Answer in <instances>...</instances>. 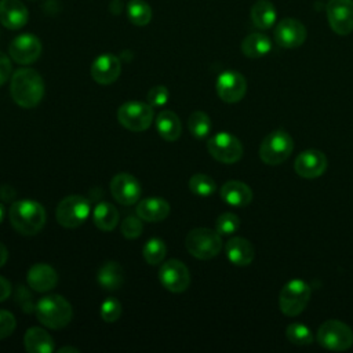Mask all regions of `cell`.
<instances>
[{
    "instance_id": "9",
    "label": "cell",
    "mask_w": 353,
    "mask_h": 353,
    "mask_svg": "<svg viewBox=\"0 0 353 353\" xmlns=\"http://www.w3.org/2000/svg\"><path fill=\"white\" fill-rule=\"evenodd\" d=\"M154 108L145 102L130 101L123 103L117 110L119 123L134 132L145 131L150 127L154 117Z\"/></svg>"
},
{
    "instance_id": "5",
    "label": "cell",
    "mask_w": 353,
    "mask_h": 353,
    "mask_svg": "<svg viewBox=\"0 0 353 353\" xmlns=\"http://www.w3.org/2000/svg\"><path fill=\"white\" fill-rule=\"evenodd\" d=\"M294 150V141L291 135L284 130H274L269 132L261 146V160L269 165H277L284 163Z\"/></svg>"
},
{
    "instance_id": "30",
    "label": "cell",
    "mask_w": 353,
    "mask_h": 353,
    "mask_svg": "<svg viewBox=\"0 0 353 353\" xmlns=\"http://www.w3.org/2000/svg\"><path fill=\"white\" fill-rule=\"evenodd\" d=\"M127 17L131 23L145 26L152 19V8L143 0H130L127 4Z\"/></svg>"
},
{
    "instance_id": "6",
    "label": "cell",
    "mask_w": 353,
    "mask_h": 353,
    "mask_svg": "<svg viewBox=\"0 0 353 353\" xmlns=\"http://www.w3.org/2000/svg\"><path fill=\"white\" fill-rule=\"evenodd\" d=\"M317 342L328 350L343 352L353 345V331L339 320H327L319 327Z\"/></svg>"
},
{
    "instance_id": "38",
    "label": "cell",
    "mask_w": 353,
    "mask_h": 353,
    "mask_svg": "<svg viewBox=\"0 0 353 353\" xmlns=\"http://www.w3.org/2000/svg\"><path fill=\"white\" fill-rule=\"evenodd\" d=\"M168 97H170V92H168L167 87L154 85L148 92V103L153 108H160V106H164L167 103Z\"/></svg>"
},
{
    "instance_id": "33",
    "label": "cell",
    "mask_w": 353,
    "mask_h": 353,
    "mask_svg": "<svg viewBox=\"0 0 353 353\" xmlns=\"http://www.w3.org/2000/svg\"><path fill=\"white\" fill-rule=\"evenodd\" d=\"M189 189L196 196L207 197V196H211L215 192L216 183L210 175L194 174L189 179Z\"/></svg>"
},
{
    "instance_id": "40",
    "label": "cell",
    "mask_w": 353,
    "mask_h": 353,
    "mask_svg": "<svg viewBox=\"0 0 353 353\" xmlns=\"http://www.w3.org/2000/svg\"><path fill=\"white\" fill-rule=\"evenodd\" d=\"M12 66H11V61L10 58L0 51V87L10 79Z\"/></svg>"
},
{
    "instance_id": "17",
    "label": "cell",
    "mask_w": 353,
    "mask_h": 353,
    "mask_svg": "<svg viewBox=\"0 0 353 353\" xmlns=\"http://www.w3.org/2000/svg\"><path fill=\"white\" fill-rule=\"evenodd\" d=\"M327 157L317 149H307L301 152L294 163L295 172L306 179L319 178L327 170Z\"/></svg>"
},
{
    "instance_id": "20",
    "label": "cell",
    "mask_w": 353,
    "mask_h": 353,
    "mask_svg": "<svg viewBox=\"0 0 353 353\" xmlns=\"http://www.w3.org/2000/svg\"><path fill=\"white\" fill-rule=\"evenodd\" d=\"M26 281L32 290L46 292L57 285L58 274L55 269L47 263H34L28 269Z\"/></svg>"
},
{
    "instance_id": "25",
    "label": "cell",
    "mask_w": 353,
    "mask_h": 353,
    "mask_svg": "<svg viewBox=\"0 0 353 353\" xmlns=\"http://www.w3.org/2000/svg\"><path fill=\"white\" fill-rule=\"evenodd\" d=\"M156 130L159 135L168 142H174L181 137L182 125L179 117L172 110H161L156 116Z\"/></svg>"
},
{
    "instance_id": "36",
    "label": "cell",
    "mask_w": 353,
    "mask_h": 353,
    "mask_svg": "<svg viewBox=\"0 0 353 353\" xmlns=\"http://www.w3.org/2000/svg\"><path fill=\"white\" fill-rule=\"evenodd\" d=\"M120 229H121V233L125 239L132 240V239H137V237L141 236L143 226H142V221H141L139 216L128 215L123 219Z\"/></svg>"
},
{
    "instance_id": "24",
    "label": "cell",
    "mask_w": 353,
    "mask_h": 353,
    "mask_svg": "<svg viewBox=\"0 0 353 353\" xmlns=\"http://www.w3.org/2000/svg\"><path fill=\"white\" fill-rule=\"evenodd\" d=\"M23 346L29 353L54 352L52 336L40 327H30L23 335Z\"/></svg>"
},
{
    "instance_id": "11",
    "label": "cell",
    "mask_w": 353,
    "mask_h": 353,
    "mask_svg": "<svg viewBox=\"0 0 353 353\" xmlns=\"http://www.w3.org/2000/svg\"><path fill=\"white\" fill-rule=\"evenodd\" d=\"M325 12L332 32L339 36L353 32V0H330Z\"/></svg>"
},
{
    "instance_id": "4",
    "label": "cell",
    "mask_w": 353,
    "mask_h": 353,
    "mask_svg": "<svg viewBox=\"0 0 353 353\" xmlns=\"http://www.w3.org/2000/svg\"><path fill=\"white\" fill-rule=\"evenodd\" d=\"M186 250L197 259L207 261L216 256L222 248L221 234L207 228L192 229L185 239Z\"/></svg>"
},
{
    "instance_id": "7",
    "label": "cell",
    "mask_w": 353,
    "mask_h": 353,
    "mask_svg": "<svg viewBox=\"0 0 353 353\" xmlns=\"http://www.w3.org/2000/svg\"><path fill=\"white\" fill-rule=\"evenodd\" d=\"M91 211L90 201L79 194H70L62 199L57 207L55 216L61 226L73 229L85 222Z\"/></svg>"
},
{
    "instance_id": "35",
    "label": "cell",
    "mask_w": 353,
    "mask_h": 353,
    "mask_svg": "<svg viewBox=\"0 0 353 353\" xmlns=\"http://www.w3.org/2000/svg\"><path fill=\"white\" fill-rule=\"evenodd\" d=\"M240 228V218L233 212H223L215 221V230L222 234H233Z\"/></svg>"
},
{
    "instance_id": "22",
    "label": "cell",
    "mask_w": 353,
    "mask_h": 353,
    "mask_svg": "<svg viewBox=\"0 0 353 353\" xmlns=\"http://www.w3.org/2000/svg\"><path fill=\"white\" fill-rule=\"evenodd\" d=\"M221 197L229 205L245 207L252 201V190L241 181H228L221 188Z\"/></svg>"
},
{
    "instance_id": "3",
    "label": "cell",
    "mask_w": 353,
    "mask_h": 353,
    "mask_svg": "<svg viewBox=\"0 0 353 353\" xmlns=\"http://www.w3.org/2000/svg\"><path fill=\"white\" fill-rule=\"evenodd\" d=\"M39 321L51 330L66 327L73 316L72 305L61 295H46L34 306Z\"/></svg>"
},
{
    "instance_id": "14",
    "label": "cell",
    "mask_w": 353,
    "mask_h": 353,
    "mask_svg": "<svg viewBox=\"0 0 353 353\" xmlns=\"http://www.w3.org/2000/svg\"><path fill=\"white\" fill-rule=\"evenodd\" d=\"M11 59L19 65H29L39 59L41 54V43L32 33H23L12 39L8 46Z\"/></svg>"
},
{
    "instance_id": "18",
    "label": "cell",
    "mask_w": 353,
    "mask_h": 353,
    "mask_svg": "<svg viewBox=\"0 0 353 353\" xmlns=\"http://www.w3.org/2000/svg\"><path fill=\"white\" fill-rule=\"evenodd\" d=\"M121 72L120 59L113 54H102L94 59L91 63V77L98 84H112L114 83Z\"/></svg>"
},
{
    "instance_id": "32",
    "label": "cell",
    "mask_w": 353,
    "mask_h": 353,
    "mask_svg": "<svg viewBox=\"0 0 353 353\" xmlns=\"http://www.w3.org/2000/svg\"><path fill=\"white\" fill-rule=\"evenodd\" d=\"M167 254V245L165 243L159 239V237H152L149 239L143 248H142V255L145 258V261L149 263V265H157L160 263L164 256Z\"/></svg>"
},
{
    "instance_id": "21",
    "label": "cell",
    "mask_w": 353,
    "mask_h": 353,
    "mask_svg": "<svg viewBox=\"0 0 353 353\" xmlns=\"http://www.w3.org/2000/svg\"><path fill=\"white\" fill-rule=\"evenodd\" d=\"M170 214V204L161 197L142 199L137 205V215L146 222L164 221Z\"/></svg>"
},
{
    "instance_id": "44",
    "label": "cell",
    "mask_w": 353,
    "mask_h": 353,
    "mask_svg": "<svg viewBox=\"0 0 353 353\" xmlns=\"http://www.w3.org/2000/svg\"><path fill=\"white\" fill-rule=\"evenodd\" d=\"M4 215H6V208H4V205L0 203V223H1L3 219H4Z\"/></svg>"
},
{
    "instance_id": "39",
    "label": "cell",
    "mask_w": 353,
    "mask_h": 353,
    "mask_svg": "<svg viewBox=\"0 0 353 353\" xmlns=\"http://www.w3.org/2000/svg\"><path fill=\"white\" fill-rule=\"evenodd\" d=\"M17 320L14 314L8 310L0 309V339H4L12 334L15 330Z\"/></svg>"
},
{
    "instance_id": "16",
    "label": "cell",
    "mask_w": 353,
    "mask_h": 353,
    "mask_svg": "<svg viewBox=\"0 0 353 353\" xmlns=\"http://www.w3.org/2000/svg\"><path fill=\"white\" fill-rule=\"evenodd\" d=\"M110 193L121 205H132L141 196V185L131 174L120 172L110 181Z\"/></svg>"
},
{
    "instance_id": "13",
    "label": "cell",
    "mask_w": 353,
    "mask_h": 353,
    "mask_svg": "<svg viewBox=\"0 0 353 353\" xmlns=\"http://www.w3.org/2000/svg\"><path fill=\"white\" fill-rule=\"evenodd\" d=\"M216 94L226 103H236L241 101L247 91V81L244 76L236 70H225L216 79Z\"/></svg>"
},
{
    "instance_id": "34",
    "label": "cell",
    "mask_w": 353,
    "mask_h": 353,
    "mask_svg": "<svg viewBox=\"0 0 353 353\" xmlns=\"http://www.w3.org/2000/svg\"><path fill=\"white\" fill-rule=\"evenodd\" d=\"M285 336L294 345H310L313 342L310 328L301 323H291L285 328Z\"/></svg>"
},
{
    "instance_id": "29",
    "label": "cell",
    "mask_w": 353,
    "mask_h": 353,
    "mask_svg": "<svg viewBox=\"0 0 353 353\" xmlns=\"http://www.w3.org/2000/svg\"><path fill=\"white\" fill-rule=\"evenodd\" d=\"M272 50L270 39L263 33H251L241 41V51L248 58H261Z\"/></svg>"
},
{
    "instance_id": "37",
    "label": "cell",
    "mask_w": 353,
    "mask_h": 353,
    "mask_svg": "<svg viewBox=\"0 0 353 353\" xmlns=\"http://www.w3.org/2000/svg\"><path fill=\"white\" fill-rule=\"evenodd\" d=\"M121 314V305L116 298H108L101 305V317L106 323H114Z\"/></svg>"
},
{
    "instance_id": "12",
    "label": "cell",
    "mask_w": 353,
    "mask_h": 353,
    "mask_svg": "<svg viewBox=\"0 0 353 353\" xmlns=\"http://www.w3.org/2000/svg\"><path fill=\"white\" fill-rule=\"evenodd\" d=\"M159 281L171 292H183L190 284V273L183 262L168 259L160 266Z\"/></svg>"
},
{
    "instance_id": "1",
    "label": "cell",
    "mask_w": 353,
    "mask_h": 353,
    "mask_svg": "<svg viewBox=\"0 0 353 353\" xmlns=\"http://www.w3.org/2000/svg\"><path fill=\"white\" fill-rule=\"evenodd\" d=\"M10 92L17 105L25 109L36 108L44 95V81L40 73L30 68H21L14 72L10 83Z\"/></svg>"
},
{
    "instance_id": "28",
    "label": "cell",
    "mask_w": 353,
    "mask_h": 353,
    "mask_svg": "<svg viewBox=\"0 0 353 353\" xmlns=\"http://www.w3.org/2000/svg\"><path fill=\"white\" fill-rule=\"evenodd\" d=\"M92 222L99 230L112 232L119 222V212L113 204L101 201L94 208Z\"/></svg>"
},
{
    "instance_id": "23",
    "label": "cell",
    "mask_w": 353,
    "mask_h": 353,
    "mask_svg": "<svg viewBox=\"0 0 353 353\" xmlns=\"http://www.w3.org/2000/svg\"><path fill=\"white\" fill-rule=\"evenodd\" d=\"M228 259L236 266H248L254 261V247L244 237H232L225 245Z\"/></svg>"
},
{
    "instance_id": "27",
    "label": "cell",
    "mask_w": 353,
    "mask_h": 353,
    "mask_svg": "<svg viewBox=\"0 0 353 353\" xmlns=\"http://www.w3.org/2000/svg\"><path fill=\"white\" fill-rule=\"evenodd\" d=\"M98 284L106 291H116L124 283V273L117 262L109 261L103 263L97 274Z\"/></svg>"
},
{
    "instance_id": "8",
    "label": "cell",
    "mask_w": 353,
    "mask_h": 353,
    "mask_svg": "<svg viewBox=\"0 0 353 353\" xmlns=\"http://www.w3.org/2000/svg\"><path fill=\"white\" fill-rule=\"evenodd\" d=\"M310 299V287L303 280H290L284 284L280 296L279 306L280 310L290 317L298 316L303 312Z\"/></svg>"
},
{
    "instance_id": "10",
    "label": "cell",
    "mask_w": 353,
    "mask_h": 353,
    "mask_svg": "<svg viewBox=\"0 0 353 353\" xmlns=\"http://www.w3.org/2000/svg\"><path fill=\"white\" fill-rule=\"evenodd\" d=\"M207 149L215 160L225 164L236 163L243 156L241 142L234 135L225 131L212 135L207 142Z\"/></svg>"
},
{
    "instance_id": "15",
    "label": "cell",
    "mask_w": 353,
    "mask_h": 353,
    "mask_svg": "<svg viewBox=\"0 0 353 353\" xmlns=\"http://www.w3.org/2000/svg\"><path fill=\"white\" fill-rule=\"evenodd\" d=\"M307 37L305 25L295 18H284L274 28V40L283 48L301 47Z\"/></svg>"
},
{
    "instance_id": "41",
    "label": "cell",
    "mask_w": 353,
    "mask_h": 353,
    "mask_svg": "<svg viewBox=\"0 0 353 353\" xmlns=\"http://www.w3.org/2000/svg\"><path fill=\"white\" fill-rule=\"evenodd\" d=\"M11 294V284L7 279L0 276V302L6 301Z\"/></svg>"
},
{
    "instance_id": "43",
    "label": "cell",
    "mask_w": 353,
    "mask_h": 353,
    "mask_svg": "<svg viewBox=\"0 0 353 353\" xmlns=\"http://www.w3.org/2000/svg\"><path fill=\"white\" fill-rule=\"evenodd\" d=\"M65 352H76V353H79V349L72 347V346H66V347H61L59 349V353H65Z\"/></svg>"
},
{
    "instance_id": "2",
    "label": "cell",
    "mask_w": 353,
    "mask_h": 353,
    "mask_svg": "<svg viewBox=\"0 0 353 353\" xmlns=\"http://www.w3.org/2000/svg\"><path fill=\"white\" fill-rule=\"evenodd\" d=\"M8 218L12 228L23 234H37L46 225V210L34 200H18L11 204L8 210Z\"/></svg>"
},
{
    "instance_id": "26",
    "label": "cell",
    "mask_w": 353,
    "mask_h": 353,
    "mask_svg": "<svg viewBox=\"0 0 353 353\" xmlns=\"http://www.w3.org/2000/svg\"><path fill=\"white\" fill-rule=\"evenodd\" d=\"M250 17L254 26L265 30L276 23L277 10L274 4L269 0H256L250 10Z\"/></svg>"
},
{
    "instance_id": "31",
    "label": "cell",
    "mask_w": 353,
    "mask_h": 353,
    "mask_svg": "<svg viewBox=\"0 0 353 353\" xmlns=\"http://www.w3.org/2000/svg\"><path fill=\"white\" fill-rule=\"evenodd\" d=\"M188 127H189L190 134L194 138L203 139L211 132V119L208 117L207 113H204L201 110H196L189 116Z\"/></svg>"
},
{
    "instance_id": "42",
    "label": "cell",
    "mask_w": 353,
    "mask_h": 353,
    "mask_svg": "<svg viewBox=\"0 0 353 353\" xmlns=\"http://www.w3.org/2000/svg\"><path fill=\"white\" fill-rule=\"evenodd\" d=\"M7 258H8V251H7V247L0 241V268L3 265H6L7 262Z\"/></svg>"
},
{
    "instance_id": "19",
    "label": "cell",
    "mask_w": 353,
    "mask_h": 353,
    "mask_svg": "<svg viewBox=\"0 0 353 353\" xmlns=\"http://www.w3.org/2000/svg\"><path fill=\"white\" fill-rule=\"evenodd\" d=\"M29 18L28 8L21 0H0V23L10 29L17 30L26 25Z\"/></svg>"
}]
</instances>
